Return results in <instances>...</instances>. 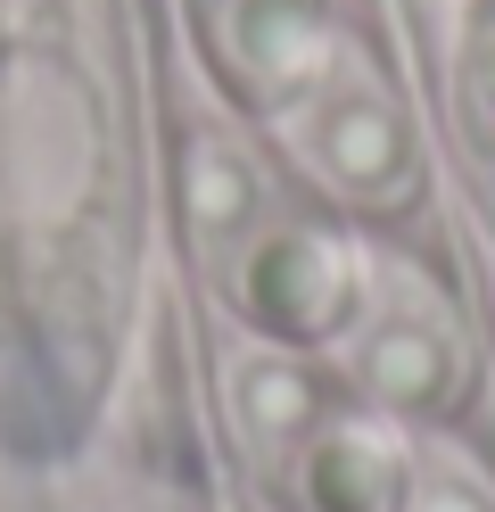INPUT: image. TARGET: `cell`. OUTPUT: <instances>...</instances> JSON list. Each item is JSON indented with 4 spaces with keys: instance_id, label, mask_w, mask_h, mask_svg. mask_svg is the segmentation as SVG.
<instances>
[{
    "instance_id": "9",
    "label": "cell",
    "mask_w": 495,
    "mask_h": 512,
    "mask_svg": "<svg viewBox=\"0 0 495 512\" xmlns=\"http://www.w3.org/2000/svg\"><path fill=\"white\" fill-rule=\"evenodd\" d=\"M471 100L495 116V25H487V34L471 42Z\"/></svg>"
},
{
    "instance_id": "8",
    "label": "cell",
    "mask_w": 495,
    "mask_h": 512,
    "mask_svg": "<svg viewBox=\"0 0 495 512\" xmlns=\"http://www.w3.org/2000/svg\"><path fill=\"white\" fill-rule=\"evenodd\" d=\"M405 496H413V512H495V496L479 488L471 471H454V463H438V471L405 479Z\"/></svg>"
},
{
    "instance_id": "6",
    "label": "cell",
    "mask_w": 495,
    "mask_h": 512,
    "mask_svg": "<svg viewBox=\"0 0 495 512\" xmlns=\"http://www.w3.org/2000/svg\"><path fill=\"white\" fill-rule=\"evenodd\" d=\"M231 397H240V422L256 438H297L314 422V380L297 372L289 356H248L240 380H231Z\"/></svg>"
},
{
    "instance_id": "2",
    "label": "cell",
    "mask_w": 495,
    "mask_h": 512,
    "mask_svg": "<svg viewBox=\"0 0 495 512\" xmlns=\"http://www.w3.org/2000/svg\"><path fill=\"white\" fill-rule=\"evenodd\" d=\"M355 248L330 240V232H256L248 256L231 265V290H240V306L256 314L264 331L281 339H322L347 323L355 306Z\"/></svg>"
},
{
    "instance_id": "4",
    "label": "cell",
    "mask_w": 495,
    "mask_h": 512,
    "mask_svg": "<svg viewBox=\"0 0 495 512\" xmlns=\"http://www.w3.org/2000/svg\"><path fill=\"white\" fill-rule=\"evenodd\" d=\"M297 488H306L314 512H396L405 504V455H396V438L363 430V422H339V430H322L306 446Z\"/></svg>"
},
{
    "instance_id": "5",
    "label": "cell",
    "mask_w": 495,
    "mask_h": 512,
    "mask_svg": "<svg viewBox=\"0 0 495 512\" xmlns=\"http://www.w3.org/2000/svg\"><path fill=\"white\" fill-rule=\"evenodd\" d=\"M363 380H372V397H388V405H405V413H421V405H438L446 389H454V339L438 331V323H413V314H396V323H380L372 339H363Z\"/></svg>"
},
{
    "instance_id": "3",
    "label": "cell",
    "mask_w": 495,
    "mask_h": 512,
    "mask_svg": "<svg viewBox=\"0 0 495 512\" xmlns=\"http://www.w3.org/2000/svg\"><path fill=\"white\" fill-rule=\"evenodd\" d=\"M223 58L264 100H297L330 75L322 0H223Z\"/></svg>"
},
{
    "instance_id": "7",
    "label": "cell",
    "mask_w": 495,
    "mask_h": 512,
    "mask_svg": "<svg viewBox=\"0 0 495 512\" xmlns=\"http://www.w3.org/2000/svg\"><path fill=\"white\" fill-rule=\"evenodd\" d=\"M190 215L207 223V232H240V223L256 215V182H248V166H240L231 149H215V141L190 149Z\"/></svg>"
},
{
    "instance_id": "1",
    "label": "cell",
    "mask_w": 495,
    "mask_h": 512,
    "mask_svg": "<svg viewBox=\"0 0 495 512\" xmlns=\"http://www.w3.org/2000/svg\"><path fill=\"white\" fill-rule=\"evenodd\" d=\"M289 149L347 207H405L421 190V157H413V133L396 116V100L363 75H339V67L289 100Z\"/></svg>"
}]
</instances>
